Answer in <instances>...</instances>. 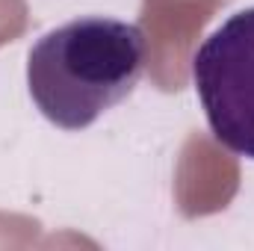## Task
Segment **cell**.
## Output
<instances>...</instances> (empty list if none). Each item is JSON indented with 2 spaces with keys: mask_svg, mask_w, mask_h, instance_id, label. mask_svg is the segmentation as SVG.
Returning a JSON list of instances; mask_svg holds the SVG:
<instances>
[{
  "mask_svg": "<svg viewBox=\"0 0 254 251\" xmlns=\"http://www.w3.org/2000/svg\"><path fill=\"white\" fill-rule=\"evenodd\" d=\"M192 80L213 136L254 160V6L231 15L201 42Z\"/></svg>",
  "mask_w": 254,
  "mask_h": 251,
  "instance_id": "cell-2",
  "label": "cell"
},
{
  "mask_svg": "<svg viewBox=\"0 0 254 251\" xmlns=\"http://www.w3.org/2000/svg\"><path fill=\"white\" fill-rule=\"evenodd\" d=\"M145 33L104 15L45 33L27 57V89L39 113L63 130H86L122 104L145 71Z\"/></svg>",
  "mask_w": 254,
  "mask_h": 251,
  "instance_id": "cell-1",
  "label": "cell"
}]
</instances>
